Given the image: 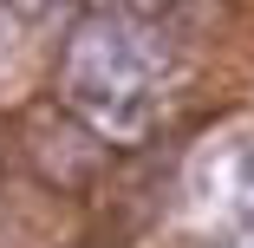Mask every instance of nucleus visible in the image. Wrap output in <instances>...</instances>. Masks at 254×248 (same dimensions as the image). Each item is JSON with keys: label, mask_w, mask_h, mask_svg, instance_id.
Wrapping results in <instances>:
<instances>
[{"label": "nucleus", "mask_w": 254, "mask_h": 248, "mask_svg": "<svg viewBox=\"0 0 254 248\" xmlns=\"http://www.w3.org/2000/svg\"><path fill=\"white\" fill-rule=\"evenodd\" d=\"M105 13H130V20H143V13H157V7H170V0H98Z\"/></svg>", "instance_id": "6"}, {"label": "nucleus", "mask_w": 254, "mask_h": 248, "mask_svg": "<svg viewBox=\"0 0 254 248\" xmlns=\"http://www.w3.org/2000/svg\"><path fill=\"white\" fill-rule=\"evenodd\" d=\"M65 7V0H0V13H13L20 26H39V20H53Z\"/></svg>", "instance_id": "5"}, {"label": "nucleus", "mask_w": 254, "mask_h": 248, "mask_svg": "<svg viewBox=\"0 0 254 248\" xmlns=\"http://www.w3.org/2000/svg\"><path fill=\"white\" fill-rule=\"evenodd\" d=\"M13 72H20V20L0 13V85H7Z\"/></svg>", "instance_id": "4"}, {"label": "nucleus", "mask_w": 254, "mask_h": 248, "mask_svg": "<svg viewBox=\"0 0 254 248\" xmlns=\"http://www.w3.org/2000/svg\"><path fill=\"white\" fill-rule=\"evenodd\" d=\"M163 85H170V53L143 20L98 7L72 26L59 59V91H65V111L91 124L105 144H137L157 131Z\"/></svg>", "instance_id": "1"}, {"label": "nucleus", "mask_w": 254, "mask_h": 248, "mask_svg": "<svg viewBox=\"0 0 254 248\" xmlns=\"http://www.w3.org/2000/svg\"><path fill=\"white\" fill-rule=\"evenodd\" d=\"M98 137L91 124H78L72 111H46V118H33V137H26V151H33V170L46 176V183H59V189H78V183H91V170H98Z\"/></svg>", "instance_id": "3"}, {"label": "nucleus", "mask_w": 254, "mask_h": 248, "mask_svg": "<svg viewBox=\"0 0 254 248\" xmlns=\"http://www.w3.org/2000/svg\"><path fill=\"white\" fill-rule=\"evenodd\" d=\"M189 209L202 222H254V131L215 137L189 164Z\"/></svg>", "instance_id": "2"}]
</instances>
